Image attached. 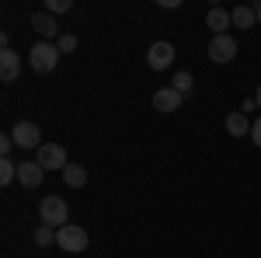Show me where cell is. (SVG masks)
<instances>
[{"instance_id": "cell-15", "label": "cell", "mask_w": 261, "mask_h": 258, "mask_svg": "<svg viewBox=\"0 0 261 258\" xmlns=\"http://www.w3.org/2000/svg\"><path fill=\"white\" fill-rule=\"evenodd\" d=\"M63 181H66L70 189H84V185H87V168H81V164H66Z\"/></svg>"}, {"instance_id": "cell-10", "label": "cell", "mask_w": 261, "mask_h": 258, "mask_svg": "<svg viewBox=\"0 0 261 258\" xmlns=\"http://www.w3.org/2000/svg\"><path fill=\"white\" fill-rule=\"evenodd\" d=\"M153 108L164 112V115L178 112V108H181V91H174V87H161V91L153 95Z\"/></svg>"}, {"instance_id": "cell-5", "label": "cell", "mask_w": 261, "mask_h": 258, "mask_svg": "<svg viewBox=\"0 0 261 258\" xmlns=\"http://www.w3.org/2000/svg\"><path fill=\"white\" fill-rule=\"evenodd\" d=\"M11 136H14V147H24V150H39L42 147V129L35 122H18L11 129Z\"/></svg>"}, {"instance_id": "cell-13", "label": "cell", "mask_w": 261, "mask_h": 258, "mask_svg": "<svg viewBox=\"0 0 261 258\" xmlns=\"http://www.w3.org/2000/svg\"><path fill=\"white\" fill-rule=\"evenodd\" d=\"M226 133H230V136H251V119H247V115H244V112H230V115H226Z\"/></svg>"}, {"instance_id": "cell-19", "label": "cell", "mask_w": 261, "mask_h": 258, "mask_svg": "<svg viewBox=\"0 0 261 258\" xmlns=\"http://www.w3.org/2000/svg\"><path fill=\"white\" fill-rule=\"evenodd\" d=\"M56 45H60V53L66 56V53H73V49H77V35H70V32H66V35L56 39Z\"/></svg>"}, {"instance_id": "cell-4", "label": "cell", "mask_w": 261, "mask_h": 258, "mask_svg": "<svg viewBox=\"0 0 261 258\" xmlns=\"http://www.w3.org/2000/svg\"><path fill=\"white\" fill-rule=\"evenodd\" d=\"M35 160H39L45 171H66V164H70V160H66V150H63L60 143H42Z\"/></svg>"}, {"instance_id": "cell-16", "label": "cell", "mask_w": 261, "mask_h": 258, "mask_svg": "<svg viewBox=\"0 0 261 258\" xmlns=\"http://www.w3.org/2000/svg\"><path fill=\"white\" fill-rule=\"evenodd\" d=\"M32 241H35L39 248H49V244H56V230H53L49 223H39L35 234H32Z\"/></svg>"}, {"instance_id": "cell-7", "label": "cell", "mask_w": 261, "mask_h": 258, "mask_svg": "<svg viewBox=\"0 0 261 258\" xmlns=\"http://www.w3.org/2000/svg\"><path fill=\"white\" fill-rule=\"evenodd\" d=\"M146 63H150V70H167L174 63V45L171 42H153L146 49Z\"/></svg>"}, {"instance_id": "cell-1", "label": "cell", "mask_w": 261, "mask_h": 258, "mask_svg": "<svg viewBox=\"0 0 261 258\" xmlns=\"http://www.w3.org/2000/svg\"><path fill=\"white\" fill-rule=\"evenodd\" d=\"M60 45L56 42H35L32 49H28V63H32V70L35 74H53L56 66H60Z\"/></svg>"}, {"instance_id": "cell-8", "label": "cell", "mask_w": 261, "mask_h": 258, "mask_svg": "<svg viewBox=\"0 0 261 258\" xmlns=\"http://www.w3.org/2000/svg\"><path fill=\"white\" fill-rule=\"evenodd\" d=\"M18 181L24 189H39L42 181H45V168H42L39 160H21L18 164Z\"/></svg>"}, {"instance_id": "cell-20", "label": "cell", "mask_w": 261, "mask_h": 258, "mask_svg": "<svg viewBox=\"0 0 261 258\" xmlns=\"http://www.w3.org/2000/svg\"><path fill=\"white\" fill-rule=\"evenodd\" d=\"M70 7H73V4H70V0H49V4H45V11H49V14H53V18H56V14H66V11H70Z\"/></svg>"}, {"instance_id": "cell-2", "label": "cell", "mask_w": 261, "mask_h": 258, "mask_svg": "<svg viewBox=\"0 0 261 258\" xmlns=\"http://www.w3.org/2000/svg\"><path fill=\"white\" fill-rule=\"evenodd\" d=\"M39 217H42V223H49V227H66L70 223V206L63 202L60 196H45L39 202Z\"/></svg>"}, {"instance_id": "cell-21", "label": "cell", "mask_w": 261, "mask_h": 258, "mask_svg": "<svg viewBox=\"0 0 261 258\" xmlns=\"http://www.w3.org/2000/svg\"><path fill=\"white\" fill-rule=\"evenodd\" d=\"M251 139H254V147L261 150V115H258L254 122H251Z\"/></svg>"}, {"instance_id": "cell-24", "label": "cell", "mask_w": 261, "mask_h": 258, "mask_svg": "<svg viewBox=\"0 0 261 258\" xmlns=\"http://www.w3.org/2000/svg\"><path fill=\"white\" fill-rule=\"evenodd\" d=\"M254 14H258V21H261V4H258V7H254Z\"/></svg>"}, {"instance_id": "cell-9", "label": "cell", "mask_w": 261, "mask_h": 258, "mask_svg": "<svg viewBox=\"0 0 261 258\" xmlns=\"http://www.w3.org/2000/svg\"><path fill=\"white\" fill-rule=\"evenodd\" d=\"M32 28L42 35V42L60 39V25H56V18H53L49 11H35V14H32Z\"/></svg>"}, {"instance_id": "cell-12", "label": "cell", "mask_w": 261, "mask_h": 258, "mask_svg": "<svg viewBox=\"0 0 261 258\" xmlns=\"http://www.w3.org/2000/svg\"><path fill=\"white\" fill-rule=\"evenodd\" d=\"M205 25L213 28V35H226V28H233V18H230V11L213 7V11L205 14Z\"/></svg>"}, {"instance_id": "cell-22", "label": "cell", "mask_w": 261, "mask_h": 258, "mask_svg": "<svg viewBox=\"0 0 261 258\" xmlns=\"http://www.w3.org/2000/svg\"><path fill=\"white\" fill-rule=\"evenodd\" d=\"M11 150H14V136H4V139H0V154H4V157H7V154H11Z\"/></svg>"}, {"instance_id": "cell-6", "label": "cell", "mask_w": 261, "mask_h": 258, "mask_svg": "<svg viewBox=\"0 0 261 258\" xmlns=\"http://www.w3.org/2000/svg\"><path fill=\"white\" fill-rule=\"evenodd\" d=\"M237 56V42L230 39V35H213V42H209V60L213 63H230Z\"/></svg>"}, {"instance_id": "cell-23", "label": "cell", "mask_w": 261, "mask_h": 258, "mask_svg": "<svg viewBox=\"0 0 261 258\" xmlns=\"http://www.w3.org/2000/svg\"><path fill=\"white\" fill-rule=\"evenodd\" d=\"M254 101H258V108H261V84H258V95H254Z\"/></svg>"}, {"instance_id": "cell-14", "label": "cell", "mask_w": 261, "mask_h": 258, "mask_svg": "<svg viewBox=\"0 0 261 258\" xmlns=\"http://www.w3.org/2000/svg\"><path fill=\"white\" fill-rule=\"evenodd\" d=\"M230 18H233V28H244V32L258 25V14H254V7H247V4L233 7V11H230Z\"/></svg>"}, {"instance_id": "cell-18", "label": "cell", "mask_w": 261, "mask_h": 258, "mask_svg": "<svg viewBox=\"0 0 261 258\" xmlns=\"http://www.w3.org/2000/svg\"><path fill=\"white\" fill-rule=\"evenodd\" d=\"M171 87H174V91H181V95H185V91H192V74H188V70H181V74H174V80H171Z\"/></svg>"}, {"instance_id": "cell-11", "label": "cell", "mask_w": 261, "mask_h": 258, "mask_svg": "<svg viewBox=\"0 0 261 258\" xmlns=\"http://www.w3.org/2000/svg\"><path fill=\"white\" fill-rule=\"evenodd\" d=\"M21 74V60L14 49H0V80L4 84H11V80H18Z\"/></svg>"}, {"instance_id": "cell-3", "label": "cell", "mask_w": 261, "mask_h": 258, "mask_svg": "<svg viewBox=\"0 0 261 258\" xmlns=\"http://www.w3.org/2000/svg\"><path fill=\"white\" fill-rule=\"evenodd\" d=\"M56 244L70 255H81V251H87V230L77 227V223H66V227L56 230Z\"/></svg>"}, {"instance_id": "cell-17", "label": "cell", "mask_w": 261, "mask_h": 258, "mask_svg": "<svg viewBox=\"0 0 261 258\" xmlns=\"http://www.w3.org/2000/svg\"><path fill=\"white\" fill-rule=\"evenodd\" d=\"M11 181H18V164L11 157L0 160V185H11Z\"/></svg>"}]
</instances>
